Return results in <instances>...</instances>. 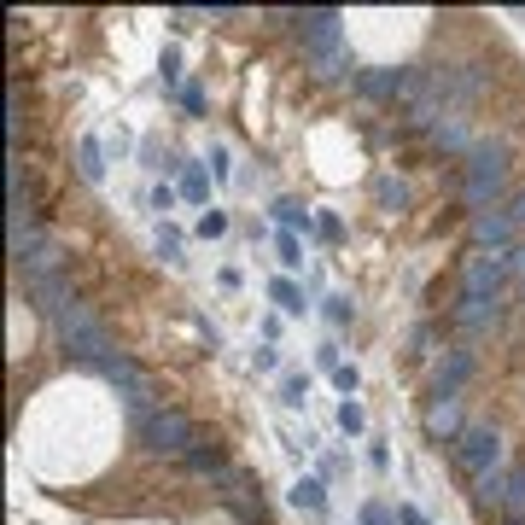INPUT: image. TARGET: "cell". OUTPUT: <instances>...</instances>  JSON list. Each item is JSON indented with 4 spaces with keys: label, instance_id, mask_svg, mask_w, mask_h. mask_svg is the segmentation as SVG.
Here are the masks:
<instances>
[{
    "label": "cell",
    "instance_id": "1",
    "mask_svg": "<svg viewBox=\"0 0 525 525\" xmlns=\"http://www.w3.org/2000/svg\"><path fill=\"white\" fill-rule=\"evenodd\" d=\"M502 187H508V140H473V152H467V181H461L467 210H473V216H479V210H496Z\"/></svg>",
    "mask_w": 525,
    "mask_h": 525
},
{
    "label": "cell",
    "instance_id": "2",
    "mask_svg": "<svg viewBox=\"0 0 525 525\" xmlns=\"http://www.w3.org/2000/svg\"><path fill=\"white\" fill-rule=\"evenodd\" d=\"M140 438H146V450L158 455H187L199 438H193V420L181 415V409H146L140 415Z\"/></svg>",
    "mask_w": 525,
    "mask_h": 525
},
{
    "label": "cell",
    "instance_id": "3",
    "mask_svg": "<svg viewBox=\"0 0 525 525\" xmlns=\"http://www.w3.org/2000/svg\"><path fill=\"white\" fill-rule=\"evenodd\" d=\"M455 461H461V473L479 485L496 473V461H502V438H496V426H467L461 438H455Z\"/></svg>",
    "mask_w": 525,
    "mask_h": 525
},
{
    "label": "cell",
    "instance_id": "4",
    "mask_svg": "<svg viewBox=\"0 0 525 525\" xmlns=\"http://www.w3.org/2000/svg\"><path fill=\"white\" fill-rule=\"evenodd\" d=\"M59 321V339H65V350H76L82 362H105L111 356V339L100 333V321L82 310V304H70L65 315H53Z\"/></svg>",
    "mask_w": 525,
    "mask_h": 525
},
{
    "label": "cell",
    "instance_id": "5",
    "mask_svg": "<svg viewBox=\"0 0 525 525\" xmlns=\"http://www.w3.org/2000/svg\"><path fill=\"white\" fill-rule=\"evenodd\" d=\"M502 280H508V257H485V251H473L467 269H461V298H496Z\"/></svg>",
    "mask_w": 525,
    "mask_h": 525
},
{
    "label": "cell",
    "instance_id": "6",
    "mask_svg": "<svg viewBox=\"0 0 525 525\" xmlns=\"http://www.w3.org/2000/svg\"><path fill=\"white\" fill-rule=\"evenodd\" d=\"M339 24H345V18H339V12H327V6H321V12H298V41H304V53H333V47H345V30H339Z\"/></svg>",
    "mask_w": 525,
    "mask_h": 525
},
{
    "label": "cell",
    "instance_id": "7",
    "mask_svg": "<svg viewBox=\"0 0 525 525\" xmlns=\"http://www.w3.org/2000/svg\"><path fill=\"white\" fill-rule=\"evenodd\" d=\"M514 234H520V228L508 222V210H479V216H473V240L490 245V257H508V251H514Z\"/></svg>",
    "mask_w": 525,
    "mask_h": 525
},
{
    "label": "cell",
    "instance_id": "8",
    "mask_svg": "<svg viewBox=\"0 0 525 525\" xmlns=\"http://www.w3.org/2000/svg\"><path fill=\"white\" fill-rule=\"evenodd\" d=\"M420 76L415 70H356V94L368 100H391V94H409Z\"/></svg>",
    "mask_w": 525,
    "mask_h": 525
},
{
    "label": "cell",
    "instance_id": "9",
    "mask_svg": "<svg viewBox=\"0 0 525 525\" xmlns=\"http://www.w3.org/2000/svg\"><path fill=\"white\" fill-rule=\"evenodd\" d=\"M461 432H467L461 403H455V397H432V409H426V438H432V444H455Z\"/></svg>",
    "mask_w": 525,
    "mask_h": 525
},
{
    "label": "cell",
    "instance_id": "10",
    "mask_svg": "<svg viewBox=\"0 0 525 525\" xmlns=\"http://www.w3.org/2000/svg\"><path fill=\"white\" fill-rule=\"evenodd\" d=\"M286 502L304 514V520H327V479H315V473H304V479H292V490H286Z\"/></svg>",
    "mask_w": 525,
    "mask_h": 525
},
{
    "label": "cell",
    "instance_id": "11",
    "mask_svg": "<svg viewBox=\"0 0 525 525\" xmlns=\"http://www.w3.org/2000/svg\"><path fill=\"white\" fill-rule=\"evenodd\" d=\"M467 374H473V350H450V356L438 362V374H432V397H455Z\"/></svg>",
    "mask_w": 525,
    "mask_h": 525
},
{
    "label": "cell",
    "instance_id": "12",
    "mask_svg": "<svg viewBox=\"0 0 525 525\" xmlns=\"http://www.w3.org/2000/svg\"><path fill=\"white\" fill-rule=\"evenodd\" d=\"M496 315H502V310H496V298H461V304L450 310V321L461 327V333H485Z\"/></svg>",
    "mask_w": 525,
    "mask_h": 525
},
{
    "label": "cell",
    "instance_id": "13",
    "mask_svg": "<svg viewBox=\"0 0 525 525\" xmlns=\"http://www.w3.org/2000/svg\"><path fill=\"white\" fill-rule=\"evenodd\" d=\"M275 222H280V234H304V240H310L321 216H315L304 199H275Z\"/></svg>",
    "mask_w": 525,
    "mask_h": 525
},
{
    "label": "cell",
    "instance_id": "14",
    "mask_svg": "<svg viewBox=\"0 0 525 525\" xmlns=\"http://www.w3.org/2000/svg\"><path fill=\"white\" fill-rule=\"evenodd\" d=\"M310 391H315V380L304 374V368H286V374H280V385H275L280 409H310Z\"/></svg>",
    "mask_w": 525,
    "mask_h": 525
},
{
    "label": "cell",
    "instance_id": "15",
    "mask_svg": "<svg viewBox=\"0 0 525 525\" xmlns=\"http://www.w3.org/2000/svg\"><path fill=\"white\" fill-rule=\"evenodd\" d=\"M175 193H181L187 205H205L210 210V170H205V164H181V175H175Z\"/></svg>",
    "mask_w": 525,
    "mask_h": 525
},
{
    "label": "cell",
    "instance_id": "16",
    "mask_svg": "<svg viewBox=\"0 0 525 525\" xmlns=\"http://www.w3.org/2000/svg\"><path fill=\"white\" fill-rule=\"evenodd\" d=\"M269 298H275V310H280V315H304V310H310L304 286H298L292 275H275V280H269Z\"/></svg>",
    "mask_w": 525,
    "mask_h": 525
},
{
    "label": "cell",
    "instance_id": "17",
    "mask_svg": "<svg viewBox=\"0 0 525 525\" xmlns=\"http://www.w3.org/2000/svg\"><path fill=\"white\" fill-rule=\"evenodd\" d=\"M76 164H82V181H94V187H100V181H105V152H100V135H82V146H76Z\"/></svg>",
    "mask_w": 525,
    "mask_h": 525
},
{
    "label": "cell",
    "instance_id": "18",
    "mask_svg": "<svg viewBox=\"0 0 525 525\" xmlns=\"http://www.w3.org/2000/svg\"><path fill=\"white\" fill-rule=\"evenodd\" d=\"M496 508H508V514H525V467H508V473H502Z\"/></svg>",
    "mask_w": 525,
    "mask_h": 525
},
{
    "label": "cell",
    "instance_id": "19",
    "mask_svg": "<svg viewBox=\"0 0 525 525\" xmlns=\"http://www.w3.org/2000/svg\"><path fill=\"white\" fill-rule=\"evenodd\" d=\"M275 432H280V450H286V455H310V450H321V438H315L310 426H292V420H280Z\"/></svg>",
    "mask_w": 525,
    "mask_h": 525
},
{
    "label": "cell",
    "instance_id": "20",
    "mask_svg": "<svg viewBox=\"0 0 525 525\" xmlns=\"http://www.w3.org/2000/svg\"><path fill=\"white\" fill-rule=\"evenodd\" d=\"M333 420H339V432H345V438H362V432H368V409H362L356 397H339Z\"/></svg>",
    "mask_w": 525,
    "mask_h": 525
},
{
    "label": "cell",
    "instance_id": "21",
    "mask_svg": "<svg viewBox=\"0 0 525 525\" xmlns=\"http://www.w3.org/2000/svg\"><path fill=\"white\" fill-rule=\"evenodd\" d=\"M193 228H199V240H228V228H234V216H228V210H222V205H210L205 216L193 222Z\"/></svg>",
    "mask_w": 525,
    "mask_h": 525
},
{
    "label": "cell",
    "instance_id": "22",
    "mask_svg": "<svg viewBox=\"0 0 525 525\" xmlns=\"http://www.w3.org/2000/svg\"><path fill=\"white\" fill-rule=\"evenodd\" d=\"M275 257H280V275L304 269V240L298 234H275Z\"/></svg>",
    "mask_w": 525,
    "mask_h": 525
},
{
    "label": "cell",
    "instance_id": "23",
    "mask_svg": "<svg viewBox=\"0 0 525 525\" xmlns=\"http://www.w3.org/2000/svg\"><path fill=\"white\" fill-rule=\"evenodd\" d=\"M152 251H158V257H164V263H170V269H181V263H187V257H181V234H175L170 222H164V228H158V234H152Z\"/></svg>",
    "mask_w": 525,
    "mask_h": 525
},
{
    "label": "cell",
    "instance_id": "24",
    "mask_svg": "<svg viewBox=\"0 0 525 525\" xmlns=\"http://www.w3.org/2000/svg\"><path fill=\"white\" fill-rule=\"evenodd\" d=\"M181 205V193H175L170 181H158V187H146V210H152V216H164V222H170V210Z\"/></svg>",
    "mask_w": 525,
    "mask_h": 525
},
{
    "label": "cell",
    "instance_id": "25",
    "mask_svg": "<svg viewBox=\"0 0 525 525\" xmlns=\"http://www.w3.org/2000/svg\"><path fill=\"white\" fill-rule=\"evenodd\" d=\"M187 467H193V473H222V467H228V455L216 450V444H193V450H187Z\"/></svg>",
    "mask_w": 525,
    "mask_h": 525
},
{
    "label": "cell",
    "instance_id": "26",
    "mask_svg": "<svg viewBox=\"0 0 525 525\" xmlns=\"http://www.w3.org/2000/svg\"><path fill=\"white\" fill-rule=\"evenodd\" d=\"M321 304H327V321H333V327H350V321H356V298H350V292H327Z\"/></svg>",
    "mask_w": 525,
    "mask_h": 525
},
{
    "label": "cell",
    "instance_id": "27",
    "mask_svg": "<svg viewBox=\"0 0 525 525\" xmlns=\"http://www.w3.org/2000/svg\"><path fill=\"white\" fill-rule=\"evenodd\" d=\"M374 199H380V205H409V187L391 181V175H380V181H374Z\"/></svg>",
    "mask_w": 525,
    "mask_h": 525
},
{
    "label": "cell",
    "instance_id": "28",
    "mask_svg": "<svg viewBox=\"0 0 525 525\" xmlns=\"http://www.w3.org/2000/svg\"><path fill=\"white\" fill-rule=\"evenodd\" d=\"M315 368H327V374H333V368H345V350H339V339H321V345H315Z\"/></svg>",
    "mask_w": 525,
    "mask_h": 525
},
{
    "label": "cell",
    "instance_id": "29",
    "mask_svg": "<svg viewBox=\"0 0 525 525\" xmlns=\"http://www.w3.org/2000/svg\"><path fill=\"white\" fill-rule=\"evenodd\" d=\"M333 385H339V397H356V391H362V368H356V362L333 368Z\"/></svg>",
    "mask_w": 525,
    "mask_h": 525
},
{
    "label": "cell",
    "instance_id": "30",
    "mask_svg": "<svg viewBox=\"0 0 525 525\" xmlns=\"http://www.w3.org/2000/svg\"><path fill=\"white\" fill-rule=\"evenodd\" d=\"M356 525H397V508H385V502H362Z\"/></svg>",
    "mask_w": 525,
    "mask_h": 525
},
{
    "label": "cell",
    "instance_id": "31",
    "mask_svg": "<svg viewBox=\"0 0 525 525\" xmlns=\"http://www.w3.org/2000/svg\"><path fill=\"white\" fill-rule=\"evenodd\" d=\"M251 368L257 374H280V345H257L251 350Z\"/></svg>",
    "mask_w": 525,
    "mask_h": 525
},
{
    "label": "cell",
    "instance_id": "32",
    "mask_svg": "<svg viewBox=\"0 0 525 525\" xmlns=\"http://www.w3.org/2000/svg\"><path fill=\"white\" fill-rule=\"evenodd\" d=\"M210 170H216V181H234V152H228L222 140L210 146Z\"/></svg>",
    "mask_w": 525,
    "mask_h": 525
},
{
    "label": "cell",
    "instance_id": "33",
    "mask_svg": "<svg viewBox=\"0 0 525 525\" xmlns=\"http://www.w3.org/2000/svg\"><path fill=\"white\" fill-rule=\"evenodd\" d=\"M315 234H321V240H345V222H339L333 210H321V222H315Z\"/></svg>",
    "mask_w": 525,
    "mask_h": 525
},
{
    "label": "cell",
    "instance_id": "34",
    "mask_svg": "<svg viewBox=\"0 0 525 525\" xmlns=\"http://www.w3.org/2000/svg\"><path fill=\"white\" fill-rule=\"evenodd\" d=\"M158 76H164V88H175V82H181V59H175V47L158 59Z\"/></svg>",
    "mask_w": 525,
    "mask_h": 525
},
{
    "label": "cell",
    "instance_id": "35",
    "mask_svg": "<svg viewBox=\"0 0 525 525\" xmlns=\"http://www.w3.org/2000/svg\"><path fill=\"white\" fill-rule=\"evenodd\" d=\"M508 222H514V228H525V187H514V193H508Z\"/></svg>",
    "mask_w": 525,
    "mask_h": 525
},
{
    "label": "cell",
    "instance_id": "36",
    "mask_svg": "<svg viewBox=\"0 0 525 525\" xmlns=\"http://www.w3.org/2000/svg\"><path fill=\"white\" fill-rule=\"evenodd\" d=\"M216 286H222V292H240V263H222V269H216Z\"/></svg>",
    "mask_w": 525,
    "mask_h": 525
},
{
    "label": "cell",
    "instance_id": "37",
    "mask_svg": "<svg viewBox=\"0 0 525 525\" xmlns=\"http://www.w3.org/2000/svg\"><path fill=\"white\" fill-rule=\"evenodd\" d=\"M508 275L520 280V298H525V245H514V251H508Z\"/></svg>",
    "mask_w": 525,
    "mask_h": 525
},
{
    "label": "cell",
    "instance_id": "38",
    "mask_svg": "<svg viewBox=\"0 0 525 525\" xmlns=\"http://www.w3.org/2000/svg\"><path fill=\"white\" fill-rule=\"evenodd\" d=\"M368 467H374V473H385V467H391V450H385L380 438H374V444H368Z\"/></svg>",
    "mask_w": 525,
    "mask_h": 525
},
{
    "label": "cell",
    "instance_id": "39",
    "mask_svg": "<svg viewBox=\"0 0 525 525\" xmlns=\"http://www.w3.org/2000/svg\"><path fill=\"white\" fill-rule=\"evenodd\" d=\"M397 525H432L426 514H420L415 502H397Z\"/></svg>",
    "mask_w": 525,
    "mask_h": 525
},
{
    "label": "cell",
    "instance_id": "40",
    "mask_svg": "<svg viewBox=\"0 0 525 525\" xmlns=\"http://www.w3.org/2000/svg\"><path fill=\"white\" fill-rule=\"evenodd\" d=\"M508 525H525V514H508Z\"/></svg>",
    "mask_w": 525,
    "mask_h": 525
}]
</instances>
